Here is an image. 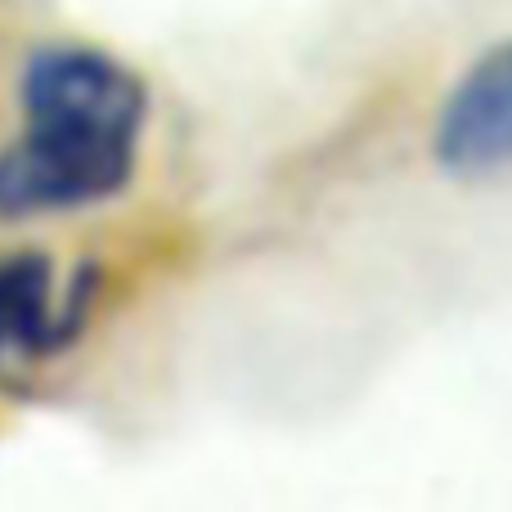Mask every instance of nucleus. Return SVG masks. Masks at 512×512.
<instances>
[{
    "label": "nucleus",
    "instance_id": "nucleus-3",
    "mask_svg": "<svg viewBox=\"0 0 512 512\" xmlns=\"http://www.w3.org/2000/svg\"><path fill=\"white\" fill-rule=\"evenodd\" d=\"M77 328L72 315H54L50 256L18 252L0 261V351H54Z\"/></svg>",
    "mask_w": 512,
    "mask_h": 512
},
{
    "label": "nucleus",
    "instance_id": "nucleus-1",
    "mask_svg": "<svg viewBox=\"0 0 512 512\" xmlns=\"http://www.w3.org/2000/svg\"><path fill=\"white\" fill-rule=\"evenodd\" d=\"M27 131L0 149V216L77 212L117 198L135 176L149 90L90 45H45L23 68Z\"/></svg>",
    "mask_w": 512,
    "mask_h": 512
},
{
    "label": "nucleus",
    "instance_id": "nucleus-2",
    "mask_svg": "<svg viewBox=\"0 0 512 512\" xmlns=\"http://www.w3.org/2000/svg\"><path fill=\"white\" fill-rule=\"evenodd\" d=\"M432 153L459 180L512 171V41L481 54L445 95Z\"/></svg>",
    "mask_w": 512,
    "mask_h": 512
}]
</instances>
